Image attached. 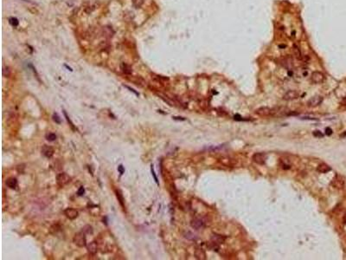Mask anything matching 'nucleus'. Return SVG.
Returning a JSON list of instances; mask_svg holds the SVG:
<instances>
[{
  "mask_svg": "<svg viewBox=\"0 0 346 260\" xmlns=\"http://www.w3.org/2000/svg\"><path fill=\"white\" fill-rule=\"evenodd\" d=\"M301 119H303V120H311V121H317V119H316V118H312V117H303V118H301Z\"/></svg>",
  "mask_w": 346,
  "mask_h": 260,
  "instance_id": "35",
  "label": "nucleus"
},
{
  "mask_svg": "<svg viewBox=\"0 0 346 260\" xmlns=\"http://www.w3.org/2000/svg\"><path fill=\"white\" fill-rule=\"evenodd\" d=\"M346 136V131L345 132H344L342 134H340V137H345Z\"/></svg>",
  "mask_w": 346,
  "mask_h": 260,
  "instance_id": "37",
  "label": "nucleus"
},
{
  "mask_svg": "<svg viewBox=\"0 0 346 260\" xmlns=\"http://www.w3.org/2000/svg\"><path fill=\"white\" fill-rule=\"evenodd\" d=\"M118 171L119 172V173H120V174H123V173H124V172H125V168H124V167H123L122 165H119V168H118Z\"/></svg>",
  "mask_w": 346,
  "mask_h": 260,
  "instance_id": "33",
  "label": "nucleus"
},
{
  "mask_svg": "<svg viewBox=\"0 0 346 260\" xmlns=\"http://www.w3.org/2000/svg\"><path fill=\"white\" fill-rule=\"evenodd\" d=\"M252 160L255 163L258 165H264L266 163V156L264 153H256L253 155Z\"/></svg>",
  "mask_w": 346,
  "mask_h": 260,
  "instance_id": "5",
  "label": "nucleus"
},
{
  "mask_svg": "<svg viewBox=\"0 0 346 260\" xmlns=\"http://www.w3.org/2000/svg\"><path fill=\"white\" fill-rule=\"evenodd\" d=\"M293 53H294V56H295L298 59H301V58H302L301 51H300L299 48L297 45H294V46H293Z\"/></svg>",
  "mask_w": 346,
  "mask_h": 260,
  "instance_id": "19",
  "label": "nucleus"
},
{
  "mask_svg": "<svg viewBox=\"0 0 346 260\" xmlns=\"http://www.w3.org/2000/svg\"><path fill=\"white\" fill-rule=\"evenodd\" d=\"M52 118H53V121H54L56 123H57V124H61V123H62V120H61L60 116H59L57 114H54L53 116H52Z\"/></svg>",
  "mask_w": 346,
  "mask_h": 260,
  "instance_id": "26",
  "label": "nucleus"
},
{
  "mask_svg": "<svg viewBox=\"0 0 346 260\" xmlns=\"http://www.w3.org/2000/svg\"><path fill=\"white\" fill-rule=\"evenodd\" d=\"M86 250H87V252H88L90 254H92V255L96 254L97 252H98V245H97V243H96L95 241L90 242L89 244L86 245Z\"/></svg>",
  "mask_w": 346,
  "mask_h": 260,
  "instance_id": "11",
  "label": "nucleus"
},
{
  "mask_svg": "<svg viewBox=\"0 0 346 260\" xmlns=\"http://www.w3.org/2000/svg\"><path fill=\"white\" fill-rule=\"evenodd\" d=\"M323 97L320 95H315L313 97H312L308 101H307V106L309 108H316L318 106H319L322 102H323Z\"/></svg>",
  "mask_w": 346,
  "mask_h": 260,
  "instance_id": "4",
  "label": "nucleus"
},
{
  "mask_svg": "<svg viewBox=\"0 0 346 260\" xmlns=\"http://www.w3.org/2000/svg\"><path fill=\"white\" fill-rule=\"evenodd\" d=\"M63 114H64V115H65V117H66V120H67V121L69 123V125L71 126V128H73V129H75V128H74V124H73V122L70 121V119H69V117L68 116V114H67V113H66V111H63Z\"/></svg>",
  "mask_w": 346,
  "mask_h": 260,
  "instance_id": "28",
  "label": "nucleus"
},
{
  "mask_svg": "<svg viewBox=\"0 0 346 260\" xmlns=\"http://www.w3.org/2000/svg\"><path fill=\"white\" fill-rule=\"evenodd\" d=\"M151 172H152V176H153V178H154V180H155V182L157 183V185H159V179H158V178H157V176H156V173H155V171H154V166H153L152 164L151 165Z\"/></svg>",
  "mask_w": 346,
  "mask_h": 260,
  "instance_id": "27",
  "label": "nucleus"
},
{
  "mask_svg": "<svg viewBox=\"0 0 346 260\" xmlns=\"http://www.w3.org/2000/svg\"><path fill=\"white\" fill-rule=\"evenodd\" d=\"M6 186L10 189H15L17 186V179L14 177L9 178L6 180Z\"/></svg>",
  "mask_w": 346,
  "mask_h": 260,
  "instance_id": "15",
  "label": "nucleus"
},
{
  "mask_svg": "<svg viewBox=\"0 0 346 260\" xmlns=\"http://www.w3.org/2000/svg\"><path fill=\"white\" fill-rule=\"evenodd\" d=\"M73 242L75 243L76 246H77L78 247H85L86 246V233L84 232H77L73 239Z\"/></svg>",
  "mask_w": 346,
  "mask_h": 260,
  "instance_id": "1",
  "label": "nucleus"
},
{
  "mask_svg": "<svg viewBox=\"0 0 346 260\" xmlns=\"http://www.w3.org/2000/svg\"><path fill=\"white\" fill-rule=\"evenodd\" d=\"M343 223H344L345 225H346V213L345 214L344 218H343Z\"/></svg>",
  "mask_w": 346,
  "mask_h": 260,
  "instance_id": "36",
  "label": "nucleus"
},
{
  "mask_svg": "<svg viewBox=\"0 0 346 260\" xmlns=\"http://www.w3.org/2000/svg\"><path fill=\"white\" fill-rule=\"evenodd\" d=\"M225 239H226V238L223 237L222 235H220V234L213 233L212 236H211V240L216 242V243H217V244H219V245L223 244L225 242Z\"/></svg>",
  "mask_w": 346,
  "mask_h": 260,
  "instance_id": "12",
  "label": "nucleus"
},
{
  "mask_svg": "<svg viewBox=\"0 0 346 260\" xmlns=\"http://www.w3.org/2000/svg\"><path fill=\"white\" fill-rule=\"evenodd\" d=\"M173 119H174V120H179V121H185V118H183V117H178V116H174Z\"/></svg>",
  "mask_w": 346,
  "mask_h": 260,
  "instance_id": "34",
  "label": "nucleus"
},
{
  "mask_svg": "<svg viewBox=\"0 0 346 260\" xmlns=\"http://www.w3.org/2000/svg\"><path fill=\"white\" fill-rule=\"evenodd\" d=\"M82 232H84L86 234H92L93 233V228H92V226H89V225H87V226H85L83 228H82Z\"/></svg>",
  "mask_w": 346,
  "mask_h": 260,
  "instance_id": "25",
  "label": "nucleus"
},
{
  "mask_svg": "<svg viewBox=\"0 0 346 260\" xmlns=\"http://www.w3.org/2000/svg\"><path fill=\"white\" fill-rule=\"evenodd\" d=\"M64 215H65L69 219L74 220V219H76L78 217L79 212H78L77 210H76V209H74V208H67V209L64 211Z\"/></svg>",
  "mask_w": 346,
  "mask_h": 260,
  "instance_id": "8",
  "label": "nucleus"
},
{
  "mask_svg": "<svg viewBox=\"0 0 346 260\" xmlns=\"http://www.w3.org/2000/svg\"><path fill=\"white\" fill-rule=\"evenodd\" d=\"M311 80H312V82L313 83L319 84V83H324V82H325V75H324L322 72H319V71H314V72L312 74Z\"/></svg>",
  "mask_w": 346,
  "mask_h": 260,
  "instance_id": "3",
  "label": "nucleus"
},
{
  "mask_svg": "<svg viewBox=\"0 0 346 260\" xmlns=\"http://www.w3.org/2000/svg\"><path fill=\"white\" fill-rule=\"evenodd\" d=\"M45 138H46L47 141L52 142V141H55L56 140V134H54V133H48V134L45 135Z\"/></svg>",
  "mask_w": 346,
  "mask_h": 260,
  "instance_id": "21",
  "label": "nucleus"
},
{
  "mask_svg": "<svg viewBox=\"0 0 346 260\" xmlns=\"http://www.w3.org/2000/svg\"><path fill=\"white\" fill-rule=\"evenodd\" d=\"M132 4L134 5V7L139 8V7H141L142 4L144 3L145 0H132Z\"/></svg>",
  "mask_w": 346,
  "mask_h": 260,
  "instance_id": "24",
  "label": "nucleus"
},
{
  "mask_svg": "<svg viewBox=\"0 0 346 260\" xmlns=\"http://www.w3.org/2000/svg\"><path fill=\"white\" fill-rule=\"evenodd\" d=\"M184 237H185L187 239H189V240H196V237L195 236V234H193V233L190 232H187L184 234Z\"/></svg>",
  "mask_w": 346,
  "mask_h": 260,
  "instance_id": "22",
  "label": "nucleus"
},
{
  "mask_svg": "<svg viewBox=\"0 0 346 260\" xmlns=\"http://www.w3.org/2000/svg\"><path fill=\"white\" fill-rule=\"evenodd\" d=\"M299 97V93L296 90H289L285 93L283 95V99L286 101H292L296 100Z\"/></svg>",
  "mask_w": 346,
  "mask_h": 260,
  "instance_id": "7",
  "label": "nucleus"
},
{
  "mask_svg": "<svg viewBox=\"0 0 346 260\" xmlns=\"http://www.w3.org/2000/svg\"><path fill=\"white\" fill-rule=\"evenodd\" d=\"M102 32H103V36H105L106 37H112L114 34L113 30L112 29V27L110 26H105L102 29Z\"/></svg>",
  "mask_w": 346,
  "mask_h": 260,
  "instance_id": "16",
  "label": "nucleus"
},
{
  "mask_svg": "<svg viewBox=\"0 0 346 260\" xmlns=\"http://www.w3.org/2000/svg\"><path fill=\"white\" fill-rule=\"evenodd\" d=\"M255 113L260 116H269V115L273 114V109H271L268 107H260L256 109Z\"/></svg>",
  "mask_w": 346,
  "mask_h": 260,
  "instance_id": "9",
  "label": "nucleus"
},
{
  "mask_svg": "<svg viewBox=\"0 0 346 260\" xmlns=\"http://www.w3.org/2000/svg\"><path fill=\"white\" fill-rule=\"evenodd\" d=\"M312 134H313V136H315V137H319V138H322V137H324V134L320 132V131H319V130H316V131H314L313 133H312Z\"/></svg>",
  "mask_w": 346,
  "mask_h": 260,
  "instance_id": "29",
  "label": "nucleus"
},
{
  "mask_svg": "<svg viewBox=\"0 0 346 260\" xmlns=\"http://www.w3.org/2000/svg\"><path fill=\"white\" fill-rule=\"evenodd\" d=\"M190 226H191L192 228H194L196 230H201V229L205 227V223H204V221L202 219L196 218V219H193L190 221Z\"/></svg>",
  "mask_w": 346,
  "mask_h": 260,
  "instance_id": "6",
  "label": "nucleus"
},
{
  "mask_svg": "<svg viewBox=\"0 0 346 260\" xmlns=\"http://www.w3.org/2000/svg\"><path fill=\"white\" fill-rule=\"evenodd\" d=\"M10 23L13 26H17V24H18L17 19H16V18H14V17H12V18L10 19Z\"/></svg>",
  "mask_w": 346,
  "mask_h": 260,
  "instance_id": "30",
  "label": "nucleus"
},
{
  "mask_svg": "<svg viewBox=\"0 0 346 260\" xmlns=\"http://www.w3.org/2000/svg\"><path fill=\"white\" fill-rule=\"evenodd\" d=\"M208 247H209L210 250L215 251V252H218V251L220 250V245L217 244V243H216V242H214V241L209 243V244H208Z\"/></svg>",
  "mask_w": 346,
  "mask_h": 260,
  "instance_id": "18",
  "label": "nucleus"
},
{
  "mask_svg": "<svg viewBox=\"0 0 346 260\" xmlns=\"http://www.w3.org/2000/svg\"><path fill=\"white\" fill-rule=\"evenodd\" d=\"M115 193H116V197L118 199V201L119 202L121 206L125 207V199H124V197H123V194H122L121 191L120 190H116Z\"/></svg>",
  "mask_w": 346,
  "mask_h": 260,
  "instance_id": "17",
  "label": "nucleus"
},
{
  "mask_svg": "<svg viewBox=\"0 0 346 260\" xmlns=\"http://www.w3.org/2000/svg\"><path fill=\"white\" fill-rule=\"evenodd\" d=\"M332 170V168L329 166V165H327V164H325V163H321V164H319V166H318V168H317V171L319 172V173H328V172H330Z\"/></svg>",
  "mask_w": 346,
  "mask_h": 260,
  "instance_id": "13",
  "label": "nucleus"
},
{
  "mask_svg": "<svg viewBox=\"0 0 346 260\" xmlns=\"http://www.w3.org/2000/svg\"><path fill=\"white\" fill-rule=\"evenodd\" d=\"M121 70L125 74H132V68L126 63H123L121 65Z\"/></svg>",
  "mask_w": 346,
  "mask_h": 260,
  "instance_id": "20",
  "label": "nucleus"
},
{
  "mask_svg": "<svg viewBox=\"0 0 346 260\" xmlns=\"http://www.w3.org/2000/svg\"><path fill=\"white\" fill-rule=\"evenodd\" d=\"M325 134L326 135H332V129L331 128H325Z\"/></svg>",
  "mask_w": 346,
  "mask_h": 260,
  "instance_id": "32",
  "label": "nucleus"
},
{
  "mask_svg": "<svg viewBox=\"0 0 346 260\" xmlns=\"http://www.w3.org/2000/svg\"><path fill=\"white\" fill-rule=\"evenodd\" d=\"M10 75V68H9V67L3 66V76L4 77H9Z\"/></svg>",
  "mask_w": 346,
  "mask_h": 260,
  "instance_id": "23",
  "label": "nucleus"
},
{
  "mask_svg": "<svg viewBox=\"0 0 346 260\" xmlns=\"http://www.w3.org/2000/svg\"><path fill=\"white\" fill-rule=\"evenodd\" d=\"M41 153H42L46 158H51V157L54 155L55 150H54V148H53L52 147L44 145V146H43L42 149H41Z\"/></svg>",
  "mask_w": 346,
  "mask_h": 260,
  "instance_id": "10",
  "label": "nucleus"
},
{
  "mask_svg": "<svg viewBox=\"0 0 346 260\" xmlns=\"http://www.w3.org/2000/svg\"><path fill=\"white\" fill-rule=\"evenodd\" d=\"M71 180V177L66 173H60L56 175V183L60 187H63L68 185Z\"/></svg>",
  "mask_w": 346,
  "mask_h": 260,
  "instance_id": "2",
  "label": "nucleus"
},
{
  "mask_svg": "<svg viewBox=\"0 0 346 260\" xmlns=\"http://www.w3.org/2000/svg\"><path fill=\"white\" fill-rule=\"evenodd\" d=\"M84 193H85V189H84L83 186H81V187L79 188L78 192H77V194H78L79 196H82Z\"/></svg>",
  "mask_w": 346,
  "mask_h": 260,
  "instance_id": "31",
  "label": "nucleus"
},
{
  "mask_svg": "<svg viewBox=\"0 0 346 260\" xmlns=\"http://www.w3.org/2000/svg\"><path fill=\"white\" fill-rule=\"evenodd\" d=\"M194 255H195V258H196V259H198V260L206 259V253H205V252H204L203 249H201V248H197V249H196Z\"/></svg>",
  "mask_w": 346,
  "mask_h": 260,
  "instance_id": "14",
  "label": "nucleus"
}]
</instances>
